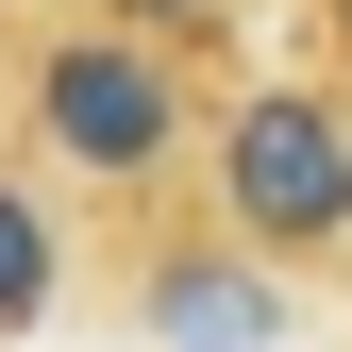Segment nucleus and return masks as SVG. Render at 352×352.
<instances>
[{"label": "nucleus", "instance_id": "20e7f679", "mask_svg": "<svg viewBox=\"0 0 352 352\" xmlns=\"http://www.w3.org/2000/svg\"><path fill=\"white\" fill-rule=\"evenodd\" d=\"M51 285H67V235H51V201L0 168V336H17V319H51Z\"/></svg>", "mask_w": 352, "mask_h": 352}, {"label": "nucleus", "instance_id": "39448f33", "mask_svg": "<svg viewBox=\"0 0 352 352\" xmlns=\"http://www.w3.org/2000/svg\"><path fill=\"white\" fill-rule=\"evenodd\" d=\"M151 17H168V34H201V17H235V0H135V34H151Z\"/></svg>", "mask_w": 352, "mask_h": 352}, {"label": "nucleus", "instance_id": "f257e3e1", "mask_svg": "<svg viewBox=\"0 0 352 352\" xmlns=\"http://www.w3.org/2000/svg\"><path fill=\"white\" fill-rule=\"evenodd\" d=\"M34 135H51V168H84V185H151V168L185 151V84H168V51L135 17H67L51 51H34Z\"/></svg>", "mask_w": 352, "mask_h": 352}, {"label": "nucleus", "instance_id": "7ed1b4c3", "mask_svg": "<svg viewBox=\"0 0 352 352\" xmlns=\"http://www.w3.org/2000/svg\"><path fill=\"white\" fill-rule=\"evenodd\" d=\"M151 319L201 336V352H252V336H285V302H269V285H218V252H185V269L151 285Z\"/></svg>", "mask_w": 352, "mask_h": 352}, {"label": "nucleus", "instance_id": "423d86ee", "mask_svg": "<svg viewBox=\"0 0 352 352\" xmlns=\"http://www.w3.org/2000/svg\"><path fill=\"white\" fill-rule=\"evenodd\" d=\"M336 17H352V0H336Z\"/></svg>", "mask_w": 352, "mask_h": 352}, {"label": "nucleus", "instance_id": "f03ea898", "mask_svg": "<svg viewBox=\"0 0 352 352\" xmlns=\"http://www.w3.org/2000/svg\"><path fill=\"white\" fill-rule=\"evenodd\" d=\"M218 218H235L252 252H336L352 235V118L319 84H252L235 118H218Z\"/></svg>", "mask_w": 352, "mask_h": 352}]
</instances>
